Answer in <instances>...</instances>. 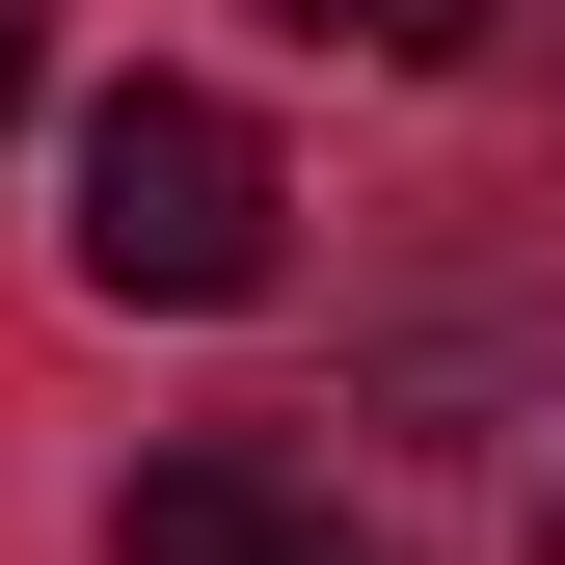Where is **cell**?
Listing matches in <instances>:
<instances>
[{
    "label": "cell",
    "mask_w": 565,
    "mask_h": 565,
    "mask_svg": "<svg viewBox=\"0 0 565 565\" xmlns=\"http://www.w3.org/2000/svg\"><path fill=\"white\" fill-rule=\"evenodd\" d=\"M269 539H297L269 458H135V512H108V565H269Z\"/></svg>",
    "instance_id": "obj_2"
},
{
    "label": "cell",
    "mask_w": 565,
    "mask_h": 565,
    "mask_svg": "<svg viewBox=\"0 0 565 565\" xmlns=\"http://www.w3.org/2000/svg\"><path fill=\"white\" fill-rule=\"evenodd\" d=\"M28 54H54V28H28V0H0V108H28Z\"/></svg>",
    "instance_id": "obj_5"
},
{
    "label": "cell",
    "mask_w": 565,
    "mask_h": 565,
    "mask_svg": "<svg viewBox=\"0 0 565 565\" xmlns=\"http://www.w3.org/2000/svg\"><path fill=\"white\" fill-rule=\"evenodd\" d=\"M269 565H377V539H350V512H297V539H269Z\"/></svg>",
    "instance_id": "obj_4"
},
{
    "label": "cell",
    "mask_w": 565,
    "mask_h": 565,
    "mask_svg": "<svg viewBox=\"0 0 565 565\" xmlns=\"http://www.w3.org/2000/svg\"><path fill=\"white\" fill-rule=\"evenodd\" d=\"M269 216H297V189H269V135L216 82H108L54 243H82V297H135V323H216V297H269Z\"/></svg>",
    "instance_id": "obj_1"
},
{
    "label": "cell",
    "mask_w": 565,
    "mask_h": 565,
    "mask_svg": "<svg viewBox=\"0 0 565 565\" xmlns=\"http://www.w3.org/2000/svg\"><path fill=\"white\" fill-rule=\"evenodd\" d=\"M269 28H297V54H377V82H458L484 0H269Z\"/></svg>",
    "instance_id": "obj_3"
}]
</instances>
